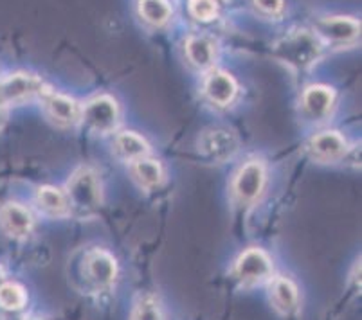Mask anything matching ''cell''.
I'll return each instance as SVG.
<instances>
[{
	"label": "cell",
	"instance_id": "obj_23",
	"mask_svg": "<svg viewBox=\"0 0 362 320\" xmlns=\"http://www.w3.org/2000/svg\"><path fill=\"white\" fill-rule=\"evenodd\" d=\"M189 13L197 20H213L216 15V2L215 0H189Z\"/></svg>",
	"mask_w": 362,
	"mask_h": 320
},
{
	"label": "cell",
	"instance_id": "obj_1",
	"mask_svg": "<svg viewBox=\"0 0 362 320\" xmlns=\"http://www.w3.org/2000/svg\"><path fill=\"white\" fill-rule=\"evenodd\" d=\"M69 209L78 216L94 214L101 206V189L94 171L80 167L69 180L67 186Z\"/></svg>",
	"mask_w": 362,
	"mask_h": 320
},
{
	"label": "cell",
	"instance_id": "obj_9",
	"mask_svg": "<svg viewBox=\"0 0 362 320\" xmlns=\"http://www.w3.org/2000/svg\"><path fill=\"white\" fill-rule=\"evenodd\" d=\"M308 153L319 162H334L346 153V141L337 131H321L308 141Z\"/></svg>",
	"mask_w": 362,
	"mask_h": 320
},
{
	"label": "cell",
	"instance_id": "obj_22",
	"mask_svg": "<svg viewBox=\"0 0 362 320\" xmlns=\"http://www.w3.org/2000/svg\"><path fill=\"white\" fill-rule=\"evenodd\" d=\"M132 320H163L159 304L151 297H143L136 306Z\"/></svg>",
	"mask_w": 362,
	"mask_h": 320
},
{
	"label": "cell",
	"instance_id": "obj_4",
	"mask_svg": "<svg viewBox=\"0 0 362 320\" xmlns=\"http://www.w3.org/2000/svg\"><path fill=\"white\" fill-rule=\"evenodd\" d=\"M45 92L44 83L40 78L33 74H13L0 81V101L8 103H24L28 99L42 95Z\"/></svg>",
	"mask_w": 362,
	"mask_h": 320
},
{
	"label": "cell",
	"instance_id": "obj_16",
	"mask_svg": "<svg viewBox=\"0 0 362 320\" xmlns=\"http://www.w3.org/2000/svg\"><path fill=\"white\" fill-rule=\"evenodd\" d=\"M272 304L278 312L291 313L298 308V288L287 277H276L271 286Z\"/></svg>",
	"mask_w": 362,
	"mask_h": 320
},
{
	"label": "cell",
	"instance_id": "obj_8",
	"mask_svg": "<svg viewBox=\"0 0 362 320\" xmlns=\"http://www.w3.org/2000/svg\"><path fill=\"white\" fill-rule=\"evenodd\" d=\"M317 35L325 38L330 44H350L358 36L361 24L346 16H332V18H322L315 24Z\"/></svg>",
	"mask_w": 362,
	"mask_h": 320
},
{
	"label": "cell",
	"instance_id": "obj_24",
	"mask_svg": "<svg viewBox=\"0 0 362 320\" xmlns=\"http://www.w3.org/2000/svg\"><path fill=\"white\" fill-rule=\"evenodd\" d=\"M255 2L262 11L269 13V15H274L283 8V0H255Z\"/></svg>",
	"mask_w": 362,
	"mask_h": 320
},
{
	"label": "cell",
	"instance_id": "obj_3",
	"mask_svg": "<svg viewBox=\"0 0 362 320\" xmlns=\"http://www.w3.org/2000/svg\"><path fill=\"white\" fill-rule=\"evenodd\" d=\"M81 119H83L85 126L90 128V130L108 134V131L116 130L117 123H119V108L112 97L100 95V97L90 99L85 105Z\"/></svg>",
	"mask_w": 362,
	"mask_h": 320
},
{
	"label": "cell",
	"instance_id": "obj_13",
	"mask_svg": "<svg viewBox=\"0 0 362 320\" xmlns=\"http://www.w3.org/2000/svg\"><path fill=\"white\" fill-rule=\"evenodd\" d=\"M334 92L332 88L314 85L303 94V108L305 114L312 119H325L334 108Z\"/></svg>",
	"mask_w": 362,
	"mask_h": 320
},
{
	"label": "cell",
	"instance_id": "obj_14",
	"mask_svg": "<svg viewBox=\"0 0 362 320\" xmlns=\"http://www.w3.org/2000/svg\"><path fill=\"white\" fill-rule=\"evenodd\" d=\"M206 94L215 105L226 107V105L231 103L236 95L235 79L227 72H213L206 79Z\"/></svg>",
	"mask_w": 362,
	"mask_h": 320
},
{
	"label": "cell",
	"instance_id": "obj_5",
	"mask_svg": "<svg viewBox=\"0 0 362 320\" xmlns=\"http://www.w3.org/2000/svg\"><path fill=\"white\" fill-rule=\"evenodd\" d=\"M263 186H265V170H263L262 162L251 160L236 174L235 182H233V193L240 203L249 206L262 194Z\"/></svg>",
	"mask_w": 362,
	"mask_h": 320
},
{
	"label": "cell",
	"instance_id": "obj_26",
	"mask_svg": "<svg viewBox=\"0 0 362 320\" xmlns=\"http://www.w3.org/2000/svg\"><path fill=\"white\" fill-rule=\"evenodd\" d=\"M4 283H6V273H4V268L0 266V286L4 285Z\"/></svg>",
	"mask_w": 362,
	"mask_h": 320
},
{
	"label": "cell",
	"instance_id": "obj_20",
	"mask_svg": "<svg viewBox=\"0 0 362 320\" xmlns=\"http://www.w3.org/2000/svg\"><path fill=\"white\" fill-rule=\"evenodd\" d=\"M139 13L150 24L163 25L171 16V8L166 0H139Z\"/></svg>",
	"mask_w": 362,
	"mask_h": 320
},
{
	"label": "cell",
	"instance_id": "obj_18",
	"mask_svg": "<svg viewBox=\"0 0 362 320\" xmlns=\"http://www.w3.org/2000/svg\"><path fill=\"white\" fill-rule=\"evenodd\" d=\"M186 52L187 58L195 67L206 69L213 64V58H215V49L213 44L204 36H192V38L186 42Z\"/></svg>",
	"mask_w": 362,
	"mask_h": 320
},
{
	"label": "cell",
	"instance_id": "obj_17",
	"mask_svg": "<svg viewBox=\"0 0 362 320\" xmlns=\"http://www.w3.org/2000/svg\"><path fill=\"white\" fill-rule=\"evenodd\" d=\"M116 150L124 160L136 162V160L146 157L150 146H148V143L141 135L134 134V131H123V134L116 137Z\"/></svg>",
	"mask_w": 362,
	"mask_h": 320
},
{
	"label": "cell",
	"instance_id": "obj_7",
	"mask_svg": "<svg viewBox=\"0 0 362 320\" xmlns=\"http://www.w3.org/2000/svg\"><path fill=\"white\" fill-rule=\"evenodd\" d=\"M42 99H44L49 117L54 123L62 124V126H72V124H76L81 119V110L74 99L67 97L64 94H56V92L49 90V88H45Z\"/></svg>",
	"mask_w": 362,
	"mask_h": 320
},
{
	"label": "cell",
	"instance_id": "obj_12",
	"mask_svg": "<svg viewBox=\"0 0 362 320\" xmlns=\"http://www.w3.org/2000/svg\"><path fill=\"white\" fill-rule=\"evenodd\" d=\"M116 259L105 250H92L87 256V275L98 288H108L116 281Z\"/></svg>",
	"mask_w": 362,
	"mask_h": 320
},
{
	"label": "cell",
	"instance_id": "obj_25",
	"mask_svg": "<svg viewBox=\"0 0 362 320\" xmlns=\"http://www.w3.org/2000/svg\"><path fill=\"white\" fill-rule=\"evenodd\" d=\"M6 117H8V114H6V105L2 103V101H0V130L4 128Z\"/></svg>",
	"mask_w": 362,
	"mask_h": 320
},
{
	"label": "cell",
	"instance_id": "obj_2",
	"mask_svg": "<svg viewBox=\"0 0 362 320\" xmlns=\"http://www.w3.org/2000/svg\"><path fill=\"white\" fill-rule=\"evenodd\" d=\"M276 56L294 69H307L319 58V42L310 32H296L276 45Z\"/></svg>",
	"mask_w": 362,
	"mask_h": 320
},
{
	"label": "cell",
	"instance_id": "obj_19",
	"mask_svg": "<svg viewBox=\"0 0 362 320\" xmlns=\"http://www.w3.org/2000/svg\"><path fill=\"white\" fill-rule=\"evenodd\" d=\"M132 177L136 178V182L141 187L150 189V187H156L160 184V180H163V170H160V166L156 160L144 157L134 162V166H132Z\"/></svg>",
	"mask_w": 362,
	"mask_h": 320
},
{
	"label": "cell",
	"instance_id": "obj_15",
	"mask_svg": "<svg viewBox=\"0 0 362 320\" xmlns=\"http://www.w3.org/2000/svg\"><path fill=\"white\" fill-rule=\"evenodd\" d=\"M36 203H38L40 211H44L49 216L62 218L67 216V214L71 213L67 202V194H65L64 191L56 189V187L51 186H44L38 189V193H36Z\"/></svg>",
	"mask_w": 362,
	"mask_h": 320
},
{
	"label": "cell",
	"instance_id": "obj_27",
	"mask_svg": "<svg viewBox=\"0 0 362 320\" xmlns=\"http://www.w3.org/2000/svg\"><path fill=\"white\" fill-rule=\"evenodd\" d=\"M29 320H38V319H29Z\"/></svg>",
	"mask_w": 362,
	"mask_h": 320
},
{
	"label": "cell",
	"instance_id": "obj_10",
	"mask_svg": "<svg viewBox=\"0 0 362 320\" xmlns=\"http://www.w3.org/2000/svg\"><path fill=\"white\" fill-rule=\"evenodd\" d=\"M200 151L213 160H226L238 150V138L227 130L207 131L200 137Z\"/></svg>",
	"mask_w": 362,
	"mask_h": 320
},
{
	"label": "cell",
	"instance_id": "obj_6",
	"mask_svg": "<svg viewBox=\"0 0 362 320\" xmlns=\"http://www.w3.org/2000/svg\"><path fill=\"white\" fill-rule=\"evenodd\" d=\"M235 273L243 285H256L271 277L272 263L263 250L249 249L238 257Z\"/></svg>",
	"mask_w": 362,
	"mask_h": 320
},
{
	"label": "cell",
	"instance_id": "obj_11",
	"mask_svg": "<svg viewBox=\"0 0 362 320\" xmlns=\"http://www.w3.org/2000/svg\"><path fill=\"white\" fill-rule=\"evenodd\" d=\"M33 223L35 222H33L31 213L21 203H6L0 207V225L8 236L16 237V239L29 236Z\"/></svg>",
	"mask_w": 362,
	"mask_h": 320
},
{
	"label": "cell",
	"instance_id": "obj_21",
	"mask_svg": "<svg viewBox=\"0 0 362 320\" xmlns=\"http://www.w3.org/2000/svg\"><path fill=\"white\" fill-rule=\"evenodd\" d=\"M25 292L22 286L13 285V283H4L0 286V306L9 312H16V309H22L25 306Z\"/></svg>",
	"mask_w": 362,
	"mask_h": 320
}]
</instances>
